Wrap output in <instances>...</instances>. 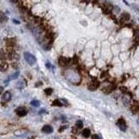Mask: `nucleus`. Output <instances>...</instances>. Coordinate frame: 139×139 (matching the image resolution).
Here are the masks:
<instances>
[{"label": "nucleus", "instance_id": "1", "mask_svg": "<svg viewBox=\"0 0 139 139\" xmlns=\"http://www.w3.org/2000/svg\"><path fill=\"white\" fill-rule=\"evenodd\" d=\"M24 57H25V61H26V62H27L28 64H29V65H33L34 64L36 63V61H37L35 56H33L31 53L27 52V51H25V53H24Z\"/></svg>", "mask_w": 139, "mask_h": 139}, {"label": "nucleus", "instance_id": "2", "mask_svg": "<svg viewBox=\"0 0 139 139\" xmlns=\"http://www.w3.org/2000/svg\"><path fill=\"white\" fill-rule=\"evenodd\" d=\"M16 113L18 116H25L27 115V110L25 107H18L17 109H16Z\"/></svg>", "mask_w": 139, "mask_h": 139}, {"label": "nucleus", "instance_id": "3", "mask_svg": "<svg viewBox=\"0 0 139 139\" xmlns=\"http://www.w3.org/2000/svg\"><path fill=\"white\" fill-rule=\"evenodd\" d=\"M117 125H118L119 129L123 131H126V128H127V125H126V122L123 118H120L117 122Z\"/></svg>", "mask_w": 139, "mask_h": 139}, {"label": "nucleus", "instance_id": "4", "mask_svg": "<svg viewBox=\"0 0 139 139\" xmlns=\"http://www.w3.org/2000/svg\"><path fill=\"white\" fill-rule=\"evenodd\" d=\"M19 76V72L18 71H16V72H14L13 74H11L10 76H9L8 78L4 81V84L5 85H8L9 84V82L10 81V80H14V79H17V77H18Z\"/></svg>", "mask_w": 139, "mask_h": 139}, {"label": "nucleus", "instance_id": "5", "mask_svg": "<svg viewBox=\"0 0 139 139\" xmlns=\"http://www.w3.org/2000/svg\"><path fill=\"white\" fill-rule=\"evenodd\" d=\"M10 99H11V94H10V91L4 92L2 96V98H1V100H2L3 102H9Z\"/></svg>", "mask_w": 139, "mask_h": 139}, {"label": "nucleus", "instance_id": "6", "mask_svg": "<svg viewBox=\"0 0 139 139\" xmlns=\"http://www.w3.org/2000/svg\"><path fill=\"white\" fill-rule=\"evenodd\" d=\"M58 62H59V65H61V66H65V65H67L69 63H70V59L67 57H59Z\"/></svg>", "mask_w": 139, "mask_h": 139}, {"label": "nucleus", "instance_id": "7", "mask_svg": "<svg viewBox=\"0 0 139 139\" xmlns=\"http://www.w3.org/2000/svg\"><path fill=\"white\" fill-rule=\"evenodd\" d=\"M130 18H131V15L130 13L128 12H123L121 14V17H120V21L121 22H127L129 21Z\"/></svg>", "mask_w": 139, "mask_h": 139}, {"label": "nucleus", "instance_id": "8", "mask_svg": "<svg viewBox=\"0 0 139 139\" xmlns=\"http://www.w3.org/2000/svg\"><path fill=\"white\" fill-rule=\"evenodd\" d=\"M98 86H99V83H98V81H94V82H91V83H90L89 86H88V89H89L90 90L93 91V90H95L98 89Z\"/></svg>", "mask_w": 139, "mask_h": 139}, {"label": "nucleus", "instance_id": "9", "mask_svg": "<svg viewBox=\"0 0 139 139\" xmlns=\"http://www.w3.org/2000/svg\"><path fill=\"white\" fill-rule=\"evenodd\" d=\"M42 131L44 133H46V134H50V133L53 132V128H52L50 125L46 124L42 128Z\"/></svg>", "mask_w": 139, "mask_h": 139}, {"label": "nucleus", "instance_id": "10", "mask_svg": "<svg viewBox=\"0 0 139 139\" xmlns=\"http://www.w3.org/2000/svg\"><path fill=\"white\" fill-rule=\"evenodd\" d=\"M9 65L7 63L4 62V61H0V71H6Z\"/></svg>", "mask_w": 139, "mask_h": 139}, {"label": "nucleus", "instance_id": "11", "mask_svg": "<svg viewBox=\"0 0 139 139\" xmlns=\"http://www.w3.org/2000/svg\"><path fill=\"white\" fill-rule=\"evenodd\" d=\"M16 86H17V88L18 90H23L24 88L26 86V83H25V80H19V81L17 83V85H16Z\"/></svg>", "mask_w": 139, "mask_h": 139}, {"label": "nucleus", "instance_id": "12", "mask_svg": "<svg viewBox=\"0 0 139 139\" xmlns=\"http://www.w3.org/2000/svg\"><path fill=\"white\" fill-rule=\"evenodd\" d=\"M14 135L16 137H25L27 136V133L23 131H17L14 132Z\"/></svg>", "mask_w": 139, "mask_h": 139}, {"label": "nucleus", "instance_id": "13", "mask_svg": "<svg viewBox=\"0 0 139 139\" xmlns=\"http://www.w3.org/2000/svg\"><path fill=\"white\" fill-rule=\"evenodd\" d=\"M113 90H114V86H113L112 84H110V85H108L107 87L104 88V89H103V91L106 94H110V92H112Z\"/></svg>", "mask_w": 139, "mask_h": 139}, {"label": "nucleus", "instance_id": "14", "mask_svg": "<svg viewBox=\"0 0 139 139\" xmlns=\"http://www.w3.org/2000/svg\"><path fill=\"white\" fill-rule=\"evenodd\" d=\"M122 102L123 104V105L124 106H127L130 104V98L128 97V96L126 95H123L122 98Z\"/></svg>", "mask_w": 139, "mask_h": 139}, {"label": "nucleus", "instance_id": "15", "mask_svg": "<svg viewBox=\"0 0 139 139\" xmlns=\"http://www.w3.org/2000/svg\"><path fill=\"white\" fill-rule=\"evenodd\" d=\"M6 45L7 46H14L15 45V39L14 38H8L6 39Z\"/></svg>", "mask_w": 139, "mask_h": 139}, {"label": "nucleus", "instance_id": "16", "mask_svg": "<svg viewBox=\"0 0 139 139\" xmlns=\"http://www.w3.org/2000/svg\"><path fill=\"white\" fill-rule=\"evenodd\" d=\"M52 105H53V106H59V107H61V106H63L64 104H63L62 100L56 99V100H54V101H53V103H52Z\"/></svg>", "mask_w": 139, "mask_h": 139}, {"label": "nucleus", "instance_id": "17", "mask_svg": "<svg viewBox=\"0 0 139 139\" xmlns=\"http://www.w3.org/2000/svg\"><path fill=\"white\" fill-rule=\"evenodd\" d=\"M82 135H83V137H90V131L89 129H85L82 132Z\"/></svg>", "mask_w": 139, "mask_h": 139}, {"label": "nucleus", "instance_id": "18", "mask_svg": "<svg viewBox=\"0 0 139 139\" xmlns=\"http://www.w3.org/2000/svg\"><path fill=\"white\" fill-rule=\"evenodd\" d=\"M31 105L37 108V107H38V106L40 105V103H39V101H37V100H32L31 102Z\"/></svg>", "mask_w": 139, "mask_h": 139}, {"label": "nucleus", "instance_id": "19", "mask_svg": "<svg viewBox=\"0 0 139 139\" xmlns=\"http://www.w3.org/2000/svg\"><path fill=\"white\" fill-rule=\"evenodd\" d=\"M52 92H53V90L51 88H47V89L44 90V93L47 96H50L52 94Z\"/></svg>", "mask_w": 139, "mask_h": 139}, {"label": "nucleus", "instance_id": "20", "mask_svg": "<svg viewBox=\"0 0 139 139\" xmlns=\"http://www.w3.org/2000/svg\"><path fill=\"white\" fill-rule=\"evenodd\" d=\"M6 54L4 53V51L3 50H0V60H4L6 57Z\"/></svg>", "mask_w": 139, "mask_h": 139}, {"label": "nucleus", "instance_id": "21", "mask_svg": "<svg viewBox=\"0 0 139 139\" xmlns=\"http://www.w3.org/2000/svg\"><path fill=\"white\" fill-rule=\"evenodd\" d=\"M83 122H82L81 120H77V123H76V126H77V128H82L83 127Z\"/></svg>", "mask_w": 139, "mask_h": 139}, {"label": "nucleus", "instance_id": "22", "mask_svg": "<svg viewBox=\"0 0 139 139\" xmlns=\"http://www.w3.org/2000/svg\"><path fill=\"white\" fill-rule=\"evenodd\" d=\"M132 8H133V10H135L136 12H137L139 14V7L137 6V4H133L132 5Z\"/></svg>", "mask_w": 139, "mask_h": 139}, {"label": "nucleus", "instance_id": "23", "mask_svg": "<svg viewBox=\"0 0 139 139\" xmlns=\"http://www.w3.org/2000/svg\"><path fill=\"white\" fill-rule=\"evenodd\" d=\"M120 90H122V91L124 92V93H127V92H128V89H127L126 87H123V86H121Z\"/></svg>", "mask_w": 139, "mask_h": 139}, {"label": "nucleus", "instance_id": "24", "mask_svg": "<svg viewBox=\"0 0 139 139\" xmlns=\"http://www.w3.org/2000/svg\"><path fill=\"white\" fill-rule=\"evenodd\" d=\"M46 112V110H44V109H42V110H39V114L41 115V114H44V113H45Z\"/></svg>", "mask_w": 139, "mask_h": 139}, {"label": "nucleus", "instance_id": "25", "mask_svg": "<svg viewBox=\"0 0 139 139\" xmlns=\"http://www.w3.org/2000/svg\"><path fill=\"white\" fill-rule=\"evenodd\" d=\"M92 138H100V137L98 135H92Z\"/></svg>", "mask_w": 139, "mask_h": 139}, {"label": "nucleus", "instance_id": "26", "mask_svg": "<svg viewBox=\"0 0 139 139\" xmlns=\"http://www.w3.org/2000/svg\"><path fill=\"white\" fill-rule=\"evenodd\" d=\"M13 23H15V24H17V25H18L19 24V22L17 20H16V19H13Z\"/></svg>", "mask_w": 139, "mask_h": 139}, {"label": "nucleus", "instance_id": "27", "mask_svg": "<svg viewBox=\"0 0 139 139\" xmlns=\"http://www.w3.org/2000/svg\"><path fill=\"white\" fill-rule=\"evenodd\" d=\"M3 90H4V88H3V87H0V94L2 93Z\"/></svg>", "mask_w": 139, "mask_h": 139}, {"label": "nucleus", "instance_id": "28", "mask_svg": "<svg viewBox=\"0 0 139 139\" xmlns=\"http://www.w3.org/2000/svg\"><path fill=\"white\" fill-rule=\"evenodd\" d=\"M138 21H139V20H138Z\"/></svg>", "mask_w": 139, "mask_h": 139}]
</instances>
